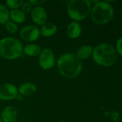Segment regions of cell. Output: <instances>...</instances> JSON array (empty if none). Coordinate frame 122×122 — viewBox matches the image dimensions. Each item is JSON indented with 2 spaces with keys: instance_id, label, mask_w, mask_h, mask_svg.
Segmentation results:
<instances>
[{
  "instance_id": "6",
  "label": "cell",
  "mask_w": 122,
  "mask_h": 122,
  "mask_svg": "<svg viewBox=\"0 0 122 122\" xmlns=\"http://www.w3.org/2000/svg\"><path fill=\"white\" fill-rule=\"evenodd\" d=\"M38 61L40 67L44 70L52 69L54 66L55 62L53 51L48 48L42 49L40 54L38 56Z\"/></svg>"
},
{
  "instance_id": "22",
  "label": "cell",
  "mask_w": 122,
  "mask_h": 122,
  "mask_svg": "<svg viewBox=\"0 0 122 122\" xmlns=\"http://www.w3.org/2000/svg\"><path fill=\"white\" fill-rule=\"evenodd\" d=\"M29 2L32 5V6H41V5H42L45 1L44 0H29Z\"/></svg>"
},
{
  "instance_id": "14",
  "label": "cell",
  "mask_w": 122,
  "mask_h": 122,
  "mask_svg": "<svg viewBox=\"0 0 122 122\" xmlns=\"http://www.w3.org/2000/svg\"><path fill=\"white\" fill-rule=\"evenodd\" d=\"M93 49V47L90 45H83L78 49L76 55L80 60L87 59L92 55Z\"/></svg>"
},
{
  "instance_id": "28",
  "label": "cell",
  "mask_w": 122,
  "mask_h": 122,
  "mask_svg": "<svg viewBox=\"0 0 122 122\" xmlns=\"http://www.w3.org/2000/svg\"></svg>"
},
{
  "instance_id": "19",
  "label": "cell",
  "mask_w": 122,
  "mask_h": 122,
  "mask_svg": "<svg viewBox=\"0 0 122 122\" xmlns=\"http://www.w3.org/2000/svg\"><path fill=\"white\" fill-rule=\"evenodd\" d=\"M5 26V29L9 33V34H15L17 31V24H15L14 22L12 21H9L7 23H6L4 24Z\"/></svg>"
},
{
  "instance_id": "25",
  "label": "cell",
  "mask_w": 122,
  "mask_h": 122,
  "mask_svg": "<svg viewBox=\"0 0 122 122\" xmlns=\"http://www.w3.org/2000/svg\"><path fill=\"white\" fill-rule=\"evenodd\" d=\"M121 14H122V9H121Z\"/></svg>"
},
{
  "instance_id": "21",
  "label": "cell",
  "mask_w": 122,
  "mask_h": 122,
  "mask_svg": "<svg viewBox=\"0 0 122 122\" xmlns=\"http://www.w3.org/2000/svg\"><path fill=\"white\" fill-rule=\"evenodd\" d=\"M116 52L118 54H119L120 56H122V37L119 38L116 43V47H115Z\"/></svg>"
},
{
  "instance_id": "12",
  "label": "cell",
  "mask_w": 122,
  "mask_h": 122,
  "mask_svg": "<svg viewBox=\"0 0 122 122\" xmlns=\"http://www.w3.org/2000/svg\"><path fill=\"white\" fill-rule=\"evenodd\" d=\"M37 91V86L31 82H26L21 84L18 89V94L22 97H29L34 94Z\"/></svg>"
},
{
  "instance_id": "15",
  "label": "cell",
  "mask_w": 122,
  "mask_h": 122,
  "mask_svg": "<svg viewBox=\"0 0 122 122\" xmlns=\"http://www.w3.org/2000/svg\"><path fill=\"white\" fill-rule=\"evenodd\" d=\"M42 51L41 47L38 44H30L26 45L23 48V53L28 56H39Z\"/></svg>"
},
{
  "instance_id": "10",
  "label": "cell",
  "mask_w": 122,
  "mask_h": 122,
  "mask_svg": "<svg viewBox=\"0 0 122 122\" xmlns=\"http://www.w3.org/2000/svg\"><path fill=\"white\" fill-rule=\"evenodd\" d=\"M1 117L3 122H14L17 118V110L14 107L8 106L4 109Z\"/></svg>"
},
{
  "instance_id": "16",
  "label": "cell",
  "mask_w": 122,
  "mask_h": 122,
  "mask_svg": "<svg viewBox=\"0 0 122 122\" xmlns=\"http://www.w3.org/2000/svg\"><path fill=\"white\" fill-rule=\"evenodd\" d=\"M9 19L15 24H22L25 21L26 17L25 14L19 9H14L9 11Z\"/></svg>"
},
{
  "instance_id": "4",
  "label": "cell",
  "mask_w": 122,
  "mask_h": 122,
  "mask_svg": "<svg viewBox=\"0 0 122 122\" xmlns=\"http://www.w3.org/2000/svg\"><path fill=\"white\" fill-rule=\"evenodd\" d=\"M23 46L19 40L14 37H5L0 40V55L6 59L13 60L20 57Z\"/></svg>"
},
{
  "instance_id": "1",
  "label": "cell",
  "mask_w": 122,
  "mask_h": 122,
  "mask_svg": "<svg viewBox=\"0 0 122 122\" xmlns=\"http://www.w3.org/2000/svg\"><path fill=\"white\" fill-rule=\"evenodd\" d=\"M57 66L60 74L68 79L78 76L83 68L81 61L73 53H65L60 56Z\"/></svg>"
},
{
  "instance_id": "18",
  "label": "cell",
  "mask_w": 122,
  "mask_h": 122,
  "mask_svg": "<svg viewBox=\"0 0 122 122\" xmlns=\"http://www.w3.org/2000/svg\"><path fill=\"white\" fill-rule=\"evenodd\" d=\"M23 2L24 1L21 0H7L6 1V4L7 6L6 7H9L12 10H14L19 9V8H20V6L23 4Z\"/></svg>"
},
{
  "instance_id": "8",
  "label": "cell",
  "mask_w": 122,
  "mask_h": 122,
  "mask_svg": "<svg viewBox=\"0 0 122 122\" xmlns=\"http://www.w3.org/2000/svg\"><path fill=\"white\" fill-rule=\"evenodd\" d=\"M18 95V89L12 84H3L0 85V99L2 101H9L16 99Z\"/></svg>"
},
{
  "instance_id": "13",
  "label": "cell",
  "mask_w": 122,
  "mask_h": 122,
  "mask_svg": "<svg viewBox=\"0 0 122 122\" xmlns=\"http://www.w3.org/2000/svg\"><path fill=\"white\" fill-rule=\"evenodd\" d=\"M40 30V34L45 36V37H50L52 36H54L57 31L58 27L57 26L52 22H47L44 25L42 26Z\"/></svg>"
},
{
  "instance_id": "29",
  "label": "cell",
  "mask_w": 122,
  "mask_h": 122,
  "mask_svg": "<svg viewBox=\"0 0 122 122\" xmlns=\"http://www.w3.org/2000/svg\"></svg>"
},
{
  "instance_id": "24",
  "label": "cell",
  "mask_w": 122,
  "mask_h": 122,
  "mask_svg": "<svg viewBox=\"0 0 122 122\" xmlns=\"http://www.w3.org/2000/svg\"><path fill=\"white\" fill-rule=\"evenodd\" d=\"M22 99H23V97L18 94V95H17V97H16V99H17L18 101H22Z\"/></svg>"
},
{
  "instance_id": "11",
  "label": "cell",
  "mask_w": 122,
  "mask_h": 122,
  "mask_svg": "<svg viewBox=\"0 0 122 122\" xmlns=\"http://www.w3.org/2000/svg\"><path fill=\"white\" fill-rule=\"evenodd\" d=\"M82 32V27L77 21L70 22L67 26V34L71 39L78 38Z\"/></svg>"
},
{
  "instance_id": "20",
  "label": "cell",
  "mask_w": 122,
  "mask_h": 122,
  "mask_svg": "<svg viewBox=\"0 0 122 122\" xmlns=\"http://www.w3.org/2000/svg\"><path fill=\"white\" fill-rule=\"evenodd\" d=\"M32 9H33L32 5L29 1L23 2V4H22V6H20V11H21L22 12H23L24 14H25L31 13Z\"/></svg>"
},
{
  "instance_id": "9",
  "label": "cell",
  "mask_w": 122,
  "mask_h": 122,
  "mask_svg": "<svg viewBox=\"0 0 122 122\" xmlns=\"http://www.w3.org/2000/svg\"><path fill=\"white\" fill-rule=\"evenodd\" d=\"M31 18L37 25L42 26L47 21V14L45 9L42 6H35L31 11Z\"/></svg>"
},
{
  "instance_id": "27",
  "label": "cell",
  "mask_w": 122,
  "mask_h": 122,
  "mask_svg": "<svg viewBox=\"0 0 122 122\" xmlns=\"http://www.w3.org/2000/svg\"><path fill=\"white\" fill-rule=\"evenodd\" d=\"M64 122V121H61V122Z\"/></svg>"
},
{
  "instance_id": "26",
  "label": "cell",
  "mask_w": 122,
  "mask_h": 122,
  "mask_svg": "<svg viewBox=\"0 0 122 122\" xmlns=\"http://www.w3.org/2000/svg\"><path fill=\"white\" fill-rule=\"evenodd\" d=\"M0 122H2V120H1V118H0Z\"/></svg>"
},
{
  "instance_id": "7",
  "label": "cell",
  "mask_w": 122,
  "mask_h": 122,
  "mask_svg": "<svg viewBox=\"0 0 122 122\" xmlns=\"http://www.w3.org/2000/svg\"><path fill=\"white\" fill-rule=\"evenodd\" d=\"M20 37L25 41H35L40 36V30L35 25H27L22 28L19 32Z\"/></svg>"
},
{
  "instance_id": "5",
  "label": "cell",
  "mask_w": 122,
  "mask_h": 122,
  "mask_svg": "<svg viewBox=\"0 0 122 122\" xmlns=\"http://www.w3.org/2000/svg\"><path fill=\"white\" fill-rule=\"evenodd\" d=\"M92 4L88 0H72L68 3L67 13L73 21L85 19L91 13Z\"/></svg>"
},
{
  "instance_id": "17",
  "label": "cell",
  "mask_w": 122,
  "mask_h": 122,
  "mask_svg": "<svg viewBox=\"0 0 122 122\" xmlns=\"http://www.w3.org/2000/svg\"><path fill=\"white\" fill-rule=\"evenodd\" d=\"M9 21V11L6 6L0 4V24H5Z\"/></svg>"
},
{
  "instance_id": "2",
  "label": "cell",
  "mask_w": 122,
  "mask_h": 122,
  "mask_svg": "<svg viewBox=\"0 0 122 122\" xmlns=\"http://www.w3.org/2000/svg\"><path fill=\"white\" fill-rule=\"evenodd\" d=\"M93 61L99 65L103 66H111L118 59V54L115 47L108 43L98 44L92 53Z\"/></svg>"
},
{
  "instance_id": "23",
  "label": "cell",
  "mask_w": 122,
  "mask_h": 122,
  "mask_svg": "<svg viewBox=\"0 0 122 122\" xmlns=\"http://www.w3.org/2000/svg\"><path fill=\"white\" fill-rule=\"evenodd\" d=\"M111 119L115 121V122H117L119 120V113H118L117 112H114L111 113Z\"/></svg>"
},
{
  "instance_id": "3",
  "label": "cell",
  "mask_w": 122,
  "mask_h": 122,
  "mask_svg": "<svg viewBox=\"0 0 122 122\" xmlns=\"http://www.w3.org/2000/svg\"><path fill=\"white\" fill-rule=\"evenodd\" d=\"M91 19L96 24L104 25L114 18V10L112 5L106 1H99L91 8Z\"/></svg>"
}]
</instances>
